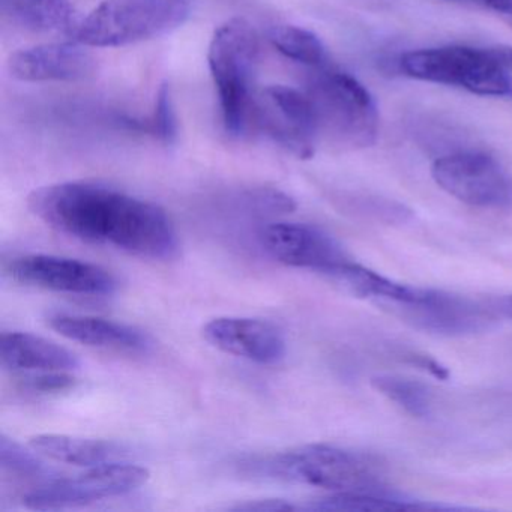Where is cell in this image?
Listing matches in <instances>:
<instances>
[{
	"label": "cell",
	"mask_w": 512,
	"mask_h": 512,
	"mask_svg": "<svg viewBox=\"0 0 512 512\" xmlns=\"http://www.w3.org/2000/svg\"><path fill=\"white\" fill-rule=\"evenodd\" d=\"M28 206L47 226L80 241L151 260H170L179 251L178 232L163 208L107 185H47L32 191Z\"/></svg>",
	"instance_id": "6da1fadb"
},
{
	"label": "cell",
	"mask_w": 512,
	"mask_h": 512,
	"mask_svg": "<svg viewBox=\"0 0 512 512\" xmlns=\"http://www.w3.org/2000/svg\"><path fill=\"white\" fill-rule=\"evenodd\" d=\"M248 473L284 479L332 493L400 496L386 487L385 467L379 458L329 445H307L245 463Z\"/></svg>",
	"instance_id": "7a4b0ae2"
},
{
	"label": "cell",
	"mask_w": 512,
	"mask_h": 512,
	"mask_svg": "<svg viewBox=\"0 0 512 512\" xmlns=\"http://www.w3.org/2000/svg\"><path fill=\"white\" fill-rule=\"evenodd\" d=\"M259 59V37L250 23L233 19L215 31L208 50L209 70L230 136H245L254 125V82Z\"/></svg>",
	"instance_id": "3957f363"
},
{
	"label": "cell",
	"mask_w": 512,
	"mask_h": 512,
	"mask_svg": "<svg viewBox=\"0 0 512 512\" xmlns=\"http://www.w3.org/2000/svg\"><path fill=\"white\" fill-rule=\"evenodd\" d=\"M191 0H104L80 20L74 41L122 47L169 34L190 16Z\"/></svg>",
	"instance_id": "277c9868"
},
{
	"label": "cell",
	"mask_w": 512,
	"mask_h": 512,
	"mask_svg": "<svg viewBox=\"0 0 512 512\" xmlns=\"http://www.w3.org/2000/svg\"><path fill=\"white\" fill-rule=\"evenodd\" d=\"M320 134L349 149L370 148L379 133V112L368 89L340 71H320L308 91Z\"/></svg>",
	"instance_id": "5b68a950"
},
{
	"label": "cell",
	"mask_w": 512,
	"mask_h": 512,
	"mask_svg": "<svg viewBox=\"0 0 512 512\" xmlns=\"http://www.w3.org/2000/svg\"><path fill=\"white\" fill-rule=\"evenodd\" d=\"M401 71L412 79L454 86L482 97H512L508 71L488 49L437 47L416 50L401 56Z\"/></svg>",
	"instance_id": "8992f818"
},
{
	"label": "cell",
	"mask_w": 512,
	"mask_h": 512,
	"mask_svg": "<svg viewBox=\"0 0 512 512\" xmlns=\"http://www.w3.org/2000/svg\"><path fill=\"white\" fill-rule=\"evenodd\" d=\"M149 470L136 464L113 463L94 466L82 475L53 478L23 497L26 508L59 511L77 508L110 497L125 496L148 482Z\"/></svg>",
	"instance_id": "52a82bcc"
},
{
	"label": "cell",
	"mask_w": 512,
	"mask_h": 512,
	"mask_svg": "<svg viewBox=\"0 0 512 512\" xmlns=\"http://www.w3.org/2000/svg\"><path fill=\"white\" fill-rule=\"evenodd\" d=\"M434 182L449 196L478 208H512V178L481 152H458L437 158L431 166Z\"/></svg>",
	"instance_id": "ba28073f"
},
{
	"label": "cell",
	"mask_w": 512,
	"mask_h": 512,
	"mask_svg": "<svg viewBox=\"0 0 512 512\" xmlns=\"http://www.w3.org/2000/svg\"><path fill=\"white\" fill-rule=\"evenodd\" d=\"M382 305L421 331L448 337L478 334L490 328L499 316L494 304L418 287L409 301Z\"/></svg>",
	"instance_id": "9c48e42d"
},
{
	"label": "cell",
	"mask_w": 512,
	"mask_h": 512,
	"mask_svg": "<svg viewBox=\"0 0 512 512\" xmlns=\"http://www.w3.org/2000/svg\"><path fill=\"white\" fill-rule=\"evenodd\" d=\"M254 125L301 160L313 157L319 139L316 110L308 94L289 86L263 89L254 109Z\"/></svg>",
	"instance_id": "30bf717a"
},
{
	"label": "cell",
	"mask_w": 512,
	"mask_h": 512,
	"mask_svg": "<svg viewBox=\"0 0 512 512\" xmlns=\"http://www.w3.org/2000/svg\"><path fill=\"white\" fill-rule=\"evenodd\" d=\"M10 274L25 286L68 295L107 296L118 287L115 275L101 266L50 254L19 257L11 263Z\"/></svg>",
	"instance_id": "8fae6325"
},
{
	"label": "cell",
	"mask_w": 512,
	"mask_h": 512,
	"mask_svg": "<svg viewBox=\"0 0 512 512\" xmlns=\"http://www.w3.org/2000/svg\"><path fill=\"white\" fill-rule=\"evenodd\" d=\"M263 250L283 265L310 269L320 275L349 260L340 245L316 227L299 223H272L259 235Z\"/></svg>",
	"instance_id": "7c38bea8"
},
{
	"label": "cell",
	"mask_w": 512,
	"mask_h": 512,
	"mask_svg": "<svg viewBox=\"0 0 512 512\" xmlns=\"http://www.w3.org/2000/svg\"><path fill=\"white\" fill-rule=\"evenodd\" d=\"M8 70L22 82H83L94 76L97 59L79 41L41 44L13 53Z\"/></svg>",
	"instance_id": "4fadbf2b"
},
{
	"label": "cell",
	"mask_w": 512,
	"mask_h": 512,
	"mask_svg": "<svg viewBox=\"0 0 512 512\" xmlns=\"http://www.w3.org/2000/svg\"><path fill=\"white\" fill-rule=\"evenodd\" d=\"M203 337L215 349L257 364H277L286 355L283 334L265 320L217 317L206 323Z\"/></svg>",
	"instance_id": "5bb4252c"
},
{
	"label": "cell",
	"mask_w": 512,
	"mask_h": 512,
	"mask_svg": "<svg viewBox=\"0 0 512 512\" xmlns=\"http://www.w3.org/2000/svg\"><path fill=\"white\" fill-rule=\"evenodd\" d=\"M0 361L11 371H70L80 364L71 350L28 332L2 334Z\"/></svg>",
	"instance_id": "9a60e30c"
},
{
	"label": "cell",
	"mask_w": 512,
	"mask_h": 512,
	"mask_svg": "<svg viewBox=\"0 0 512 512\" xmlns=\"http://www.w3.org/2000/svg\"><path fill=\"white\" fill-rule=\"evenodd\" d=\"M50 326L62 337L85 346L140 352L148 347V338L133 326L92 316L58 314L50 317Z\"/></svg>",
	"instance_id": "2e32d148"
},
{
	"label": "cell",
	"mask_w": 512,
	"mask_h": 512,
	"mask_svg": "<svg viewBox=\"0 0 512 512\" xmlns=\"http://www.w3.org/2000/svg\"><path fill=\"white\" fill-rule=\"evenodd\" d=\"M5 19L43 34H76L80 20L71 0H0Z\"/></svg>",
	"instance_id": "e0dca14e"
},
{
	"label": "cell",
	"mask_w": 512,
	"mask_h": 512,
	"mask_svg": "<svg viewBox=\"0 0 512 512\" xmlns=\"http://www.w3.org/2000/svg\"><path fill=\"white\" fill-rule=\"evenodd\" d=\"M29 445L43 457L80 467L113 463L125 454L124 448L116 443L65 434H40L32 437Z\"/></svg>",
	"instance_id": "ac0fdd59"
},
{
	"label": "cell",
	"mask_w": 512,
	"mask_h": 512,
	"mask_svg": "<svg viewBox=\"0 0 512 512\" xmlns=\"http://www.w3.org/2000/svg\"><path fill=\"white\" fill-rule=\"evenodd\" d=\"M337 286L359 298L376 299L380 304L406 302L415 295L416 287L395 283L377 272L370 271L352 260L340 263L323 275Z\"/></svg>",
	"instance_id": "d6986e66"
},
{
	"label": "cell",
	"mask_w": 512,
	"mask_h": 512,
	"mask_svg": "<svg viewBox=\"0 0 512 512\" xmlns=\"http://www.w3.org/2000/svg\"><path fill=\"white\" fill-rule=\"evenodd\" d=\"M268 40L281 55L307 67L320 68L326 62V49L313 32L293 25H275Z\"/></svg>",
	"instance_id": "ffe728a7"
},
{
	"label": "cell",
	"mask_w": 512,
	"mask_h": 512,
	"mask_svg": "<svg viewBox=\"0 0 512 512\" xmlns=\"http://www.w3.org/2000/svg\"><path fill=\"white\" fill-rule=\"evenodd\" d=\"M413 500L401 496H380L368 493H332L325 499L305 506L313 511H401V509H425Z\"/></svg>",
	"instance_id": "44dd1931"
},
{
	"label": "cell",
	"mask_w": 512,
	"mask_h": 512,
	"mask_svg": "<svg viewBox=\"0 0 512 512\" xmlns=\"http://www.w3.org/2000/svg\"><path fill=\"white\" fill-rule=\"evenodd\" d=\"M371 383L380 394L385 395L409 415L422 418L430 413V391L422 383L397 376H377Z\"/></svg>",
	"instance_id": "7402d4cb"
},
{
	"label": "cell",
	"mask_w": 512,
	"mask_h": 512,
	"mask_svg": "<svg viewBox=\"0 0 512 512\" xmlns=\"http://www.w3.org/2000/svg\"><path fill=\"white\" fill-rule=\"evenodd\" d=\"M0 466L4 472L11 473L17 478L43 479L50 481L53 470L38 460L32 452L26 451L14 439L2 434L0 436Z\"/></svg>",
	"instance_id": "603a6c76"
},
{
	"label": "cell",
	"mask_w": 512,
	"mask_h": 512,
	"mask_svg": "<svg viewBox=\"0 0 512 512\" xmlns=\"http://www.w3.org/2000/svg\"><path fill=\"white\" fill-rule=\"evenodd\" d=\"M154 130L158 139L166 145H172L178 139V119L173 104L172 89L169 83H163L158 89L155 100Z\"/></svg>",
	"instance_id": "cb8c5ba5"
},
{
	"label": "cell",
	"mask_w": 512,
	"mask_h": 512,
	"mask_svg": "<svg viewBox=\"0 0 512 512\" xmlns=\"http://www.w3.org/2000/svg\"><path fill=\"white\" fill-rule=\"evenodd\" d=\"M23 388L31 392L49 394V392H62L73 388L76 379L65 371H37L23 379Z\"/></svg>",
	"instance_id": "d4e9b609"
},
{
	"label": "cell",
	"mask_w": 512,
	"mask_h": 512,
	"mask_svg": "<svg viewBox=\"0 0 512 512\" xmlns=\"http://www.w3.org/2000/svg\"><path fill=\"white\" fill-rule=\"evenodd\" d=\"M248 202L253 203L259 209L271 212H292L296 208L292 197L278 190L259 188L248 193Z\"/></svg>",
	"instance_id": "484cf974"
},
{
	"label": "cell",
	"mask_w": 512,
	"mask_h": 512,
	"mask_svg": "<svg viewBox=\"0 0 512 512\" xmlns=\"http://www.w3.org/2000/svg\"><path fill=\"white\" fill-rule=\"evenodd\" d=\"M233 511H259V512H274V511H293L298 509V506L292 505V503L286 502L281 499H265V500H254V502L239 503V505L233 506Z\"/></svg>",
	"instance_id": "4316f807"
},
{
	"label": "cell",
	"mask_w": 512,
	"mask_h": 512,
	"mask_svg": "<svg viewBox=\"0 0 512 512\" xmlns=\"http://www.w3.org/2000/svg\"><path fill=\"white\" fill-rule=\"evenodd\" d=\"M454 2L479 5V7L488 8V10L512 17V0H454Z\"/></svg>",
	"instance_id": "83f0119b"
},
{
	"label": "cell",
	"mask_w": 512,
	"mask_h": 512,
	"mask_svg": "<svg viewBox=\"0 0 512 512\" xmlns=\"http://www.w3.org/2000/svg\"><path fill=\"white\" fill-rule=\"evenodd\" d=\"M491 55L494 56L497 62H499L500 67L503 70L508 71L509 74L512 73V47L509 46H497L490 47Z\"/></svg>",
	"instance_id": "f1b7e54d"
},
{
	"label": "cell",
	"mask_w": 512,
	"mask_h": 512,
	"mask_svg": "<svg viewBox=\"0 0 512 512\" xmlns=\"http://www.w3.org/2000/svg\"><path fill=\"white\" fill-rule=\"evenodd\" d=\"M494 305H496V310L497 313H499V316L512 320V295L500 298Z\"/></svg>",
	"instance_id": "f546056e"
}]
</instances>
